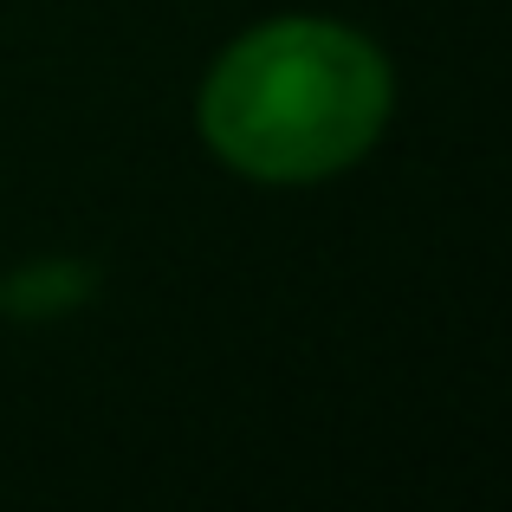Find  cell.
<instances>
[{"mask_svg": "<svg viewBox=\"0 0 512 512\" xmlns=\"http://www.w3.org/2000/svg\"><path fill=\"white\" fill-rule=\"evenodd\" d=\"M91 292V273L85 266H26L0 286V312L13 318H46V312H65Z\"/></svg>", "mask_w": 512, "mask_h": 512, "instance_id": "cell-2", "label": "cell"}, {"mask_svg": "<svg viewBox=\"0 0 512 512\" xmlns=\"http://www.w3.org/2000/svg\"><path fill=\"white\" fill-rule=\"evenodd\" d=\"M383 111V59L325 20H279L247 33L214 65L201 98L214 150L266 182H312L344 169L383 130Z\"/></svg>", "mask_w": 512, "mask_h": 512, "instance_id": "cell-1", "label": "cell"}]
</instances>
